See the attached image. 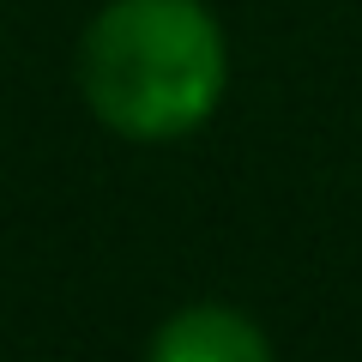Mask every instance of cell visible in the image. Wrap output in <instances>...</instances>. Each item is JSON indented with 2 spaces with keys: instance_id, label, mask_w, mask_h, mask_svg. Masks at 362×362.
<instances>
[{
  "instance_id": "7a4b0ae2",
  "label": "cell",
  "mask_w": 362,
  "mask_h": 362,
  "mask_svg": "<svg viewBox=\"0 0 362 362\" xmlns=\"http://www.w3.org/2000/svg\"><path fill=\"white\" fill-rule=\"evenodd\" d=\"M145 362H278L254 314L230 302H187L151 332Z\"/></svg>"
},
{
  "instance_id": "6da1fadb",
  "label": "cell",
  "mask_w": 362,
  "mask_h": 362,
  "mask_svg": "<svg viewBox=\"0 0 362 362\" xmlns=\"http://www.w3.org/2000/svg\"><path fill=\"white\" fill-rule=\"evenodd\" d=\"M230 90V42L206 0H109L78 37V97L109 133L169 145Z\"/></svg>"
}]
</instances>
